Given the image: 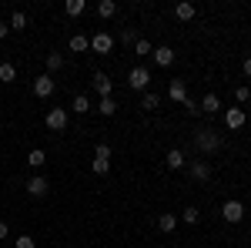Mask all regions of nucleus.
Segmentation results:
<instances>
[{
	"label": "nucleus",
	"instance_id": "nucleus-1",
	"mask_svg": "<svg viewBox=\"0 0 251 248\" xmlns=\"http://www.w3.org/2000/svg\"><path fill=\"white\" fill-rule=\"evenodd\" d=\"M194 144H198L201 154H214L221 148V134L214 131V128H198V131H194Z\"/></svg>",
	"mask_w": 251,
	"mask_h": 248
},
{
	"label": "nucleus",
	"instance_id": "nucleus-9",
	"mask_svg": "<svg viewBox=\"0 0 251 248\" xmlns=\"http://www.w3.org/2000/svg\"><path fill=\"white\" fill-rule=\"evenodd\" d=\"M34 94H37V97H50V94H54V77H50V74L34 77Z\"/></svg>",
	"mask_w": 251,
	"mask_h": 248
},
{
	"label": "nucleus",
	"instance_id": "nucleus-29",
	"mask_svg": "<svg viewBox=\"0 0 251 248\" xmlns=\"http://www.w3.org/2000/svg\"><path fill=\"white\" fill-rule=\"evenodd\" d=\"M198 218H201V211H198V208H191V205H188V208L181 211V221H188V225H194Z\"/></svg>",
	"mask_w": 251,
	"mask_h": 248
},
{
	"label": "nucleus",
	"instance_id": "nucleus-6",
	"mask_svg": "<svg viewBox=\"0 0 251 248\" xmlns=\"http://www.w3.org/2000/svg\"><path fill=\"white\" fill-rule=\"evenodd\" d=\"M245 121H248L245 108H225V124H228L231 131H241V128H245Z\"/></svg>",
	"mask_w": 251,
	"mask_h": 248
},
{
	"label": "nucleus",
	"instance_id": "nucleus-30",
	"mask_svg": "<svg viewBox=\"0 0 251 248\" xmlns=\"http://www.w3.org/2000/svg\"><path fill=\"white\" fill-rule=\"evenodd\" d=\"M248 97H251V87H245V84H241V87H234V101H238V108H241Z\"/></svg>",
	"mask_w": 251,
	"mask_h": 248
},
{
	"label": "nucleus",
	"instance_id": "nucleus-16",
	"mask_svg": "<svg viewBox=\"0 0 251 248\" xmlns=\"http://www.w3.org/2000/svg\"><path fill=\"white\" fill-rule=\"evenodd\" d=\"M97 111H100L104 117H114V114H117V101H114V97H100Z\"/></svg>",
	"mask_w": 251,
	"mask_h": 248
},
{
	"label": "nucleus",
	"instance_id": "nucleus-37",
	"mask_svg": "<svg viewBox=\"0 0 251 248\" xmlns=\"http://www.w3.org/2000/svg\"><path fill=\"white\" fill-rule=\"evenodd\" d=\"M7 235H10V228H7V221H0V242H3Z\"/></svg>",
	"mask_w": 251,
	"mask_h": 248
},
{
	"label": "nucleus",
	"instance_id": "nucleus-10",
	"mask_svg": "<svg viewBox=\"0 0 251 248\" xmlns=\"http://www.w3.org/2000/svg\"><path fill=\"white\" fill-rule=\"evenodd\" d=\"M151 57H154L157 67H171V64H174V51H171V47H154Z\"/></svg>",
	"mask_w": 251,
	"mask_h": 248
},
{
	"label": "nucleus",
	"instance_id": "nucleus-28",
	"mask_svg": "<svg viewBox=\"0 0 251 248\" xmlns=\"http://www.w3.org/2000/svg\"><path fill=\"white\" fill-rule=\"evenodd\" d=\"M91 171H94V174H107V171H111V161H104V158H94V161H91Z\"/></svg>",
	"mask_w": 251,
	"mask_h": 248
},
{
	"label": "nucleus",
	"instance_id": "nucleus-27",
	"mask_svg": "<svg viewBox=\"0 0 251 248\" xmlns=\"http://www.w3.org/2000/svg\"><path fill=\"white\" fill-rule=\"evenodd\" d=\"M71 108H74L77 114H87V111H91V101H87L84 94H77V97H74V104H71Z\"/></svg>",
	"mask_w": 251,
	"mask_h": 248
},
{
	"label": "nucleus",
	"instance_id": "nucleus-25",
	"mask_svg": "<svg viewBox=\"0 0 251 248\" xmlns=\"http://www.w3.org/2000/svg\"><path fill=\"white\" fill-rule=\"evenodd\" d=\"M60 67H64V57H60L57 51H50V54H47V74H54Z\"/></svg>",
	"mask_w": 251,
	"mask_h": 248
},
{
	"label": "nucleus",
	"instance_id": "nucleus-8",
	"mask_svg": "<svg viewBox=\"0 0 251 248\" xmlns=\"http://www.w3.org/2000/svg\"><path fill=\"white\" fill-rule=\"evenodd\" d=\"M47 191H50V181H47L44 174H37V178L27 181V194H30V198H44Z\"/></svg>",
	"mask_w": 251,
	"mask_h": 248
},
{
	"label": "nucleus",
	"instance_id": "nucleus-19",
	"mask_svg": "<svg viewBox=\"0 0 251 248\" xmlns=\"http://www.w3.org/2000/svg\"><path fill=\"white\" fill-rule=\"evenodd\" d=\"M0 81H3V84H14V81H17V67L3 60V64H0Z\"/></svg>",
	"mask_w": 251,
	"mask_h": 248
},
{
	"label": "nucleus",
	"instance_id": "nucleus-34",
	"mask_svg": "<svg viewBox=\"0 0 251 248\" xmlns=\"http://www.w3.org/2000/svg\"><path fill=\"white\" fill-rule=\"evenodd\" d=\"M184 108H188V114H201V108H198V104H194V101H191V97H188V101H184Z\"/></svg>",
	"mask_w": 251,
	"mask_h": 248
},
{
	"label": "nucleus",
	"instance_id": "nucleus-21",
	"mask_svg": "<svg viewBox=\"0 0 251 248\" xmlns=\"http://www.w3.org/2000/svg\"><path fill=\"white\" fill-rule=\"evenodd\" d=\"M10 30H27V14L24 10H14L10 14Z\"/></svg>",
	"mask_w": 251,
	"mask_h": 248
},
{
	"label": "nucleus",
	"instance_id": "nucleus-22",
	"mask_svg": "<svg viewBox=\"0 0 251 248\" xmlns=\"http://www.w3.org/2000/svg\"><path fill=\"white\" fill-rule=\"evenodd\" d=\"M97 14H100L104 20L114 17V14H117V3H114V0H100V3H97Z\"/></svg>",
	"mask_w": 251,
	"mask_h": 248
},
{
	"label": "nucleus",
	"instance_id": "nucleus-20",
	"mask_svg": "<svg viewBox=\"0 0 251 248\" xmlns=\"http://www.w3.org/2000/svg\"><path fill=\"white\" fill-rule=\"evenodd\" d=\"M174 14H177V20H191L194 14H198V7H194V3H177Z\"/></svg>",
	"mask_w": 251,
	"mask_h": 248
},
{
	"label": "nucleus",
	"instance_id": "nucleus-35",
	"mask_svg": "<svg viewBox=\"0 0 251 248\" xmlns=\"http://www.w3.org/2000/svg\"><path fill=\"white\" fill-rule=\"evenodd\" d=\"M241 74H245V77H251V54H248L245 60H241Z\"/></svg>",
	"mask_w": 251,
	"mask_h": 248
},
{
	"label": "nucleus",
	"instance_id": "nucleus-5",
	"mask_svg": "<svg viewBox=\"0 0 251 248\" xmlns=\"http://www.w3.org/2000/svg\"><path fill=\"white\" fill-rule=\"evenodd\" d=\"M44 124H47L50 131H64V128H67V111H64V108H50L47 117H44Z\"/></svg>",
	"mask_w": 251,
	"mask_h": 248
},
{
	"label": "nucleus",
	"instance_id": "nucleus-4",
	"mask_svg": "<svg viewBox=\"0 0 251 248\" xmlns=\"http://www.w3.org/2000/svg\"><path fill=\"white\" fill-rule=\"evenodd\" d=\"M127 84H131V91H148V84H151V71H148V67H134V71L127 74Z\"/></svg>",
	"mask_w": 251,
	"mask_h": 248
},
{
	"label": "nucleus",
	"instance_id": "nucleus-23",
	"mask_svg": "<svg viewBox=\"0 0 251 248\" xmlns=\"http://www.w3.org/2000/svg\"><path fill=\"white\" fill-rule=\"evenodd\" d=\"M157 104H161V97L151 94V91H144V97H141V108H144V111H157Z\"/></svg>",
	"mask_w": 251,
	"mask_h": 248
},
{
	"label": "nucleus",
	"instance_id": "nucleus-12",
	"mask_svg": "<svg viewBox=\"0 0 251 248\" xmlns=\"http://www.w3.org/2000/svg\"><path fill=\"white\" fill-rule=\"evenodd\" d=\"M168 97H171V101H181V104H184V101H188V84H184L181 77H177V81H171V87H168Z\"/></svg>",
	"mask_w": 251,
	"mask_h": 248
},
{
	"label": "nucleus",
	"instance_id": "nucleus-32",
	"mask_svg": "<svg viewBox=\"0 0 251 248\" xmlns=\"http://www.w3.org/2000/svg\"><path fill=\"white\" fill-rule=\"evenodd\" d=\"M14 245H17V248H37V242H34L30 235H20V238L14 242Z\"/></svg>",
	"mask_w": 251,
	"mask_h": 248
},
{
	"label": "nucleus",
	"instance_id": "nucleus-31",
	"mask_svg": "<svg viewBox=\"0 0 251 248\" xmlns=\"http://www.w3.org/2000/svg\"><path fill=\"white\" fill-rule=\"evenodd\" d=\"M121 44H137V30L134 27H124V30H121Z\"/></svg>",
	"mask_w": 251,
	"mask_h": 248
},
{
	"label": "nucleus",
	"instance_id": "nucleus-3",
	"mask_svg": "<svg viewBox=\"0 0 251 248\" xmlns=\"http://www.w3.org/2000/svg\"><path fill=\"white\" fill-rule=\"evenodd\" d=\"M91 51H94V54H111V51H114V37H111L107 30H97L94 37H91Z\"/></svg>",
	"mask_w": 251,
	"mask_h": 248
},
{
	"label": "nucleus",
	"instance_id": "nucleus-15",
	"mask_svg": "<svg viewBox=\"0 0 251 248\" xmlns=\"http://www.w3.org/2000/svg\"><path fill=\"white\" fill-rule=\"evenodd\" d=\"M71 51H74V54H84V51H91V37H84V34H74V37H71Z\"/></svg>",
	"mask_w": 251,
	"mask_h": 248
},
{
	"label": "nucleus",
	"instance_id": "nucleus-24",
	"mask_svg": "<svg viewBox=\"0 0 251 248\" xmlns=\"http://www.w3.org/2000/svg\"><path fill=\"white\" fill-rule=\"evenodd\" d=\"M157 228L161 231H174L177 228V215H161V218H157Z\"/></svg>",
	"mask_w": 251,
	"mask_h": 248
},
{
	"label": "nucleus",
	"instance_id": "nucleus-13",
	"mask_svg": "<svg viewBox=\"0 0 251 248\" xmlns=\"http://www.w3.org/2000/svg\"><path fill=\"white\" fill-rule=\"evenodd\" d=\"M164 165H168L171 171H181V168L188 165V161H184V151H181V148H171V151H168V158H164Z\"/></svg>",
	"mask_w": 251,
	"mask_h": 248
},
{
	"label": "nucleus",
	"instance_id": "nucleus-14",
	"mask_svg": "<svg viewBox=\"0 0 251 248\" xmlns=\"http://www.w3.org/2000/svg\"><path fill=\"white\" fill-rule=\"evenodd\" d=\"M198 108L208 111V114H218V111H221V97H218V94H204V101H201Z\"/></svg>",
	"mask_w": 251,
	"mask_h": 248
},
{
	"label": "nucleus",
	"instance_id": "nucleus-11",
	"mask_svg": "<svg viewBox=\"0 0 251 248\" xmlns=\"http://www.w3.org/2000/svg\"><path fill=\"white\" fill-rule=\"evenodd\" d=\"M191 178L194 181H211V161H194L191 165Z\"/></svg>",
	"mask_w": 251,
	"mask_h": 248
},
{
	"label": "nucleus",
	"instance_id": "nucleus-26",
	"mask_svg": "<svg viewBox=\"0 0 251 248\" xmlns=\"http://www.w3.org/2000/svg\"><path fill=\"white\" fill-rule=\"evenodd\" d=\"M151 51H154V47H151V40L137 37V44H134V54H137V57H151Z\"/></svg>",
	"mask_w": 251,
	"mask_h": 248
},
{
	"label": "nucleus",
	"instance_id": "nucleus-33",
	"mask_svg": "<svg viewBox=\"0 0 251 248\" xmlns=\"http://www.w3.org/2000/svg\"><path fill=\"white\" fill-rule=\"evenodd\" d=\"M94 158H104V161H111V148H107V144H97Z\"/></svg>",
	"mask_w": 251,
	"mask_h": 248
},
{
	"label": "nucleus",
	"instance_id": "nucleus-17",
	"mask_svg": "<svg viewBox=\"0 0 251 248\" xmlns=\"http://www.w3.org/2000/svg\"><path fill=\"white\" fill-rule=\"evenodd\" d=\"M27 165H30V168H44V165H47V151L34 148V151L27 154Z\"/></svg>",
	"mask_w": 251,
	"mask_h": 248
},
{
	"label": "nucleus",
	"instance_id": "nucleus-36",
	"mask_svg": "<svg viewBox=\"0 0 251 248\" xmlns=\"http://www.w3.org/2000/svg\"><path fill=\"white\" fill-rule=\"evenodd\" d=\"M7 34H10V24H3V20H0V40L7 37Z\"/></svg>",
	"mask_w": 251,
	"mask_h": 248
},
{
	"label": "nucleus",
	"instance_id": "nucleus-2",
	"mask_svg": "<svg viewBox=\"0 0 251 248\" xmlns=\"http://www.w3.org/2000/svg\"><path fill=\"white\" fill-rule=\"evenodd\" d=\"M221 218H225V221H228V225H241V221H245V205H241V201H225V205H221Z\"/></svg>",
	"mask_w": 251,
	"mask_h": 248
},
{
	"label": "nucleus",
	"instance_id": "nucleus-7",
	"mask_svg": "<svg viewBox=\"0 0 251 248\" xmlns=\"http://www.w3.org/2000/svg\"><path fill=\"white\" fill-rule=\"evenodd\" d=\"M91 87H94V94H100V97H111V91H114V81L107 74H100L97 71L94 77H91Z\"/></svg>",
	"mask_w": 251,
	"mask_h": 248
},
{
	"label": "nucleus",
	"instance_id": "nucleus-18",
	"mask_svg": "<svg viewBox=\"0 0 251 248\" xmlns=\"http://www.w3.org/2000/svg\"><path fill=\"white\" fill-rule=\"evenodd\" d=\"M64 10H67V17H80V14L87 10V3H84V0H67Z\"/></svg>",
	"mask_w": 251,
	"mask_h": 248
}]
</instances>
